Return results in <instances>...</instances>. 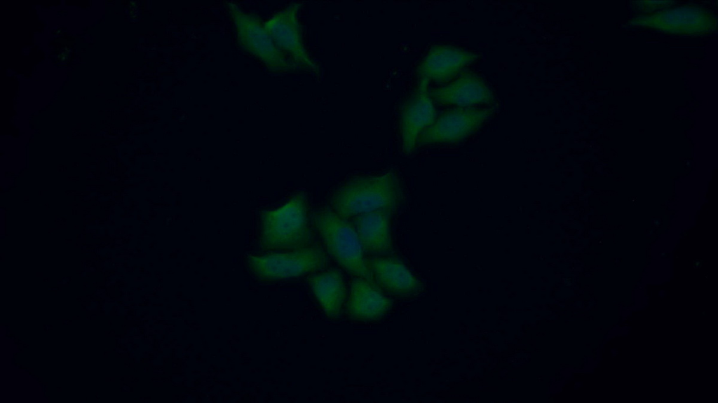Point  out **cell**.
Returning a JSON list of instances; mask_svg holds the SVG:
<instances>
[{
  "label": "cell",
  "mask_w": 718,
  "mask_h": 403,
  "mask_svg": "<svg viewBox=\"0 0 718 403\" xmlns=\"http://www.w3.org/2000/svg\"><path fill=\"white\" fill-rule=\"evenodd\" d=\"M428 83L427 78H419L416 85L400 106V136L402 150L407 154L414 150L419 135L437 118Z\"/></svg>",
  "instance_id": "cell-9"
},
{
  "label": "cell",
  "mask_w": 718,
  "mask_h": 403,
  "mask_svg": "<svg viewBox=\"0 0 718 403\" xmlns=\"http://www.w3.org/2000/svg\"><path fill=\"white\" fill-rule=\"evenodd\" d=\"M226 7L231 20L236 38L240 48L258 61L272 73L301 72L288 57L276 45L257 14L243 10L239 4L228 1Z\"/></svg>",
  "instance_id": "cell-4"
},
{
  "label": "cell",
  "mask_w": 718,
  "mask_h": 403,
  "mask_svg": "<svg viewBox=\"0 0 718 403\" xmlns=\"http://www.w3.org/2000/svg\"><path fill=\"white\" fill-rule=\"evenodd\" d=\"M392 304V299L375 283L353 277L347 304V313L352 319L365 322L380 320Z\"/></svg>",
  "instance_id": "cell-14"
},
{
  "label": "cell",
  "mask_w": 718,
  "mask_h": 403,
  "mask_svg": "<svg viewBox=\"0 0 718 403\" xmlns=\"http://www.w3.org/2000/svg\"><path fill=\"white\" fill-rule=\"evenodd\" d=\"M327 264L325 250L316 245L264 255H250L246 264L250 274L262 281L298 278L324 269Z\"/></svg>",
  "instance_id": "cell-5"
},
{
  "label": "cell",
  "mask_w": 718,
  "mask_h": 403,
  "mask_svg": "<svg viewBox=\"0 0 718 403\" xmlns=\"http://www.w3.org/2000/svg\"><path fill=\"white\" fill-rule=\"evenodd\" d=\"M403 197L400 178L391 170L348 179L333 192L330 205L338 215L351 220L379 210L395 212Z\"/></svg>",
  "instance_id": "cell-1"
},
{
  "label": "cell",
  "mask_w": 718,
  "mask_h": 403,
  "mask_svg": "<svg viewBox=\"0 0 718 403\" xmlns=\"http://www.w3.org/2000/svg\"><path fill=\"white\" fill-rule=\"evenodd\" d=\"M367 263L375 283L382 291L408 297L421 290V283L400 259L393 255H374L367 259Z\"/></svg>",
  "instance_id": "cell-11"
},
{
  "label": "cell",
  "mask_w": 718,
  "mask_h": 403,
  "mask_svg": "<svg viewBox=\"0 0 718 403\" xmlns=\"http://www.w3.org/2000/svg\"><path fill=\"white\" fill-rule=\"evenodd\" d=\"M634 27H646L665 33L700 36L716 29V17L706 9L682 6L653 14L636 16L630 22Z\"/></svg>",
  "instance_id": "cell-8"
},
{
  "label": "cell",
  "mask_w": 718,
  "mask_h": 403,
  "mask_svg": "<svg viewBox=\"0 0 718 403\" xmlns=\"http://www.w3.org/2000/svg\"><path fill=\"white\" fill-rule=\"evenodd\" d=\"M312 220L330 256L350 274L375 283L351 221L328 207L316 210Z\"/></svg>",
  "instance_id": "cell-3"
},
{
  "label": "cell",
  "mask_w": 718,
  "mask_h": 403,
  "mask_svg": "<svg viewBox=\"0 0 718 403\" xmlns=\"http://www.w3.org/2000/svg\"><path fill=\"white\" fill-rule=\"evenodd\" d=\"M480 57L474 52L452 45H433L419 62L416 72L418 78L447 82Z\"/></svg>",
  "instance_id": "cell-10"
},
{
  "label": "cell",
  "mask_w": 718,
  "mask_h": 403,
  "mask_svg": "<svg viewBox=\"0 0 718 403\" xmlns=\"http://www.w3.org/2000/svg\"><path fill=\"white\" fill-rule=\"evenodd\" d=\"M494 108L459 107L442 112L417 139L416 146L456 143L475 133Z\"/></svg>",
  "instance_id": "cell-7"
},
{
  "label": "cell",
  "mask_w": 718,
  "mask_h": 403,
  "mask_svg": "<svg viewBox=\"0 0 718 403\" xmlns=\"http://www.w3.org/2000/svg\"><path fill=\"white\" fill-rule=\"evenodd\" d=\"M260 227L264 249L294 250L313 245L306 195L299 192L278 208L264 211Z\"/></svg>",
  "instance_id": "cell-2"
},
{
  "label": "cell",
  "mask_w": 718,
  "mask_h": 403,
  "mask_svg": "<svg viewBox=\"0 0 718 403\" xmlns=\"http://www.w3.org/2000/svg\"><path fill=\"white\" fill-rule=\"evenodd\" d=\"M308 283L326 316L332 319L339 318L346 297V283L341 271L332 268L313 273Z\"/></svg>",
  "instance_id": "cell-15"
},
{
  "label": "cell",
  "mask_w": 718,
  "mask_h": 403,
  "mask_svg": "<svg viewBox=\"0 0 718 403\" xmlns=\"http://www.w3.org/2000/svg\"><path fill=\"white\" fill-rule=\"evenodd\" d=\"M302 3L292 2L273 14L264 26L272 37L277 48L302 71L319 73L317 63L305 48L299 13Z\"/></svg>",
  "instance_id": "cell-6"
},
{
  "label": "cell",
  "mask_w": 718,
  "mask_h": 403,
  "mask_svg": "<svg viewBox=\"0 0 718 403\" xmlns=\"http://www.w3.org/2000/svg\"><path fill=\"white\" fill-rule=\"evenodd\" d=\"M393 213L390 210H379L350 220L365 253L373 256L393 255L391 220Z\"/></svg>",
  "instance_id": "cell-13"
},
{
  "label": "cell",
  "mask_w": 718,
  "mask_h": 403,
  "mask_svg": "<svg viewBox=\"0 0 718 403\" xmlns=\"http://www.w3.org/2000/svg\"><path fill=\"white\" fill-rule=\"evenodd\" d=\"M429 91L433 100L442 104L466 107L494 101V93L485 80L468 71H461L450 83Z\"/></svg>",
  "instance_id": "cell-12"
}]
</instances>
